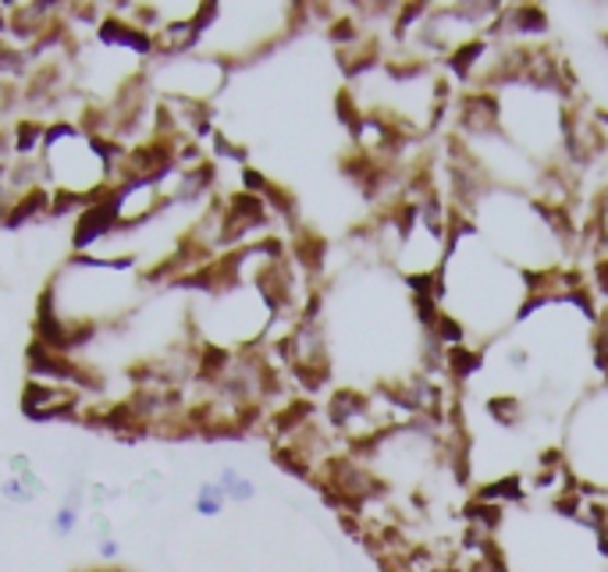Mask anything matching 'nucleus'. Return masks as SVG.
<instances>
[{"instance_id":"423d86ee","label":"nucleus","mask_w":608,"mask_h":572,"mask_svg":"<svg viewBox=\"0 0 608 572\" xmlns=\"http://www.w3.org/2000/svg\"><path fill=\"white\" fill-rule=\"evenodd\" d=\"M30 488H36L33 474H25V477H8L4 483H0V498H4V502L25 505V502H33V491H30Z\"/></svg>"},{"instance_id":"f03ea898","label":"nucleus","mask_w":608,"mask_h":572,"mask_svg":"<svg viewBox=\"0 0 608 572\" xmlns=\"http://www.w3.org/2000/svg\"><path fill=\"white\" fill-rule=\"evenodd\" d=\"M96 36H101L104 47H121V50H132V54H143L150 57L153 50V33H147V28H139L136 22H125V19H104L101 28H96Z\"/></svg>"},{"instance_id":"0eeeda50","label":"nucleus","mask_w":608,"mask_h":572,"mask_svg":"<svg viewBox=\"0 0 608 572\" xmlns=\"http://www.w3.org/2000/svg\"><path fill=\"white\" fill-rule=\"evenodd\" d=\"M218 483H221L224 498H235V502H249L253 498V480H246L243 474H235V469H221Z\"/></svg>"},{"instance_id":"7ed1b4c3","label":"nucleus","mask_w":608,"mask_h":572,"mask_svg":"<svg viewBox=\"0 0 608 572\" xmlns=\"http://www.w3.org/2000/svg\"><path fill=\"white\" fill-rule=\"evenodd\" d=\"M47 125L36 118H22L11 125V147H15V161H33L36 153H44Z\"/></svg>"},{"instance_id":"6e6552de","label":"nucleus","mask_w":608,"mask_h":572,"mask_svg":"<svg viewBox=\"0 0 608 572\" xmlns=\"http://www.w3.org/2000/svg\"><path fill=\"white\" fill-rule=\"evenodd\" d=\"M101 559H118V540H115V537L104 540V545H101Z\"/></svg>"},{"instance_id":"20e7f679","label":"nucleus","mask_w":608,"mask_h":572,"mask_svg":"<svg viewBox=\"0 0 608 572\" xmlns=\"http://www.w3.org/2000/svg\"><path fill=\"white\" fill-rule=\"evenodd\" d=\"M224 502H229V498H224V491H221V483L214 480V483H203L200 491H196V516H203V520H214V516H221L224 512Z\"/></svg>"},{"instance_id":"f257e3e1","label":"nucleus","mask_w":608,"mask_h":572,"mask_svg":"<svg viewBox=\"0 0 608 572\" xmlns=\"http://www.w3.org/2000/svg\"><path fill=\"white\" fill-rule=\"evenodd\" d=\"M22 412L30 420H65L79 412V392L65 388V384L50 381H33L22 392Z\"/></svg>"},{"instance_id":"39448f33","label":"nucleus","mask_w":608,"mask_h":572,"mask_svg":"<svg viewBox=\"0 0 608 572\" xmlns=\"http://www.w3.org/2000/svg\"><path fill=\"white\" fill-rule=\"evenodd\" d=\"M79 520H82V505H79V494H72L68 502H61L58 512H54V534L72 537L79 530Z\"/></svg>"},{"instance_id":"9d476101","label":"nucleus","mask_w":608,"mask_h":572,"mask_svg":"<svg viewBox=\"0 0 608 572\" xmlns=\"http://www.w3.org/2000/svg\"><path fill=\"white\" fill-rule=\"evenodd\" d=\"M96 572H121V569H96Z\"/></svg>"},{"instance_id":"1a4fd4ad","label":"nucleus","mask_w":608,"mask_h":572,"mask_svg":"<svg viewBox=\"0 0 608 572\" xmlns=\"http://www.w3.org/2000/svg\"><path fill=\"white\" fill-rule=\"evenodd\" d=\"M8 47H11V43H8L4 36H0V57H4V50H8Z\"/></svg>"}]
</instances>
